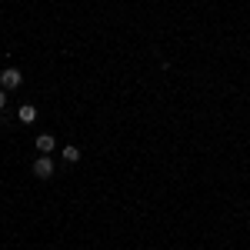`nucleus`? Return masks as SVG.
Returning <instances> with one entry per match:
<instances>
[{
  "instance_id": "39448f33",
  "label": "nucleus",
  "mask_w": 250,
  "mask_h": 250,
  "mask_svg": "<svg viewBox=\"0 0 250 250\" xmlns=\"http://www.w3.org/2000/svg\"><path fill=\"white\" fill-rule=\"evenodd\" d=\"M63 160H67V164H77V160H80V147L67 144V147H63Z\"/></svg>"
},
{
  "instance_id": "f03ea898",
  "label": "nucleus",
  "mask_w": 250,
  "mask_h": 250,
  "mask_svg": "<svg viewBox=\"0 0 250 250\" xmlns=\"http://www.w3.org/2000/svg\"><path fill=\"white\" fill-rule=\"evenodd\" d=\"M34 177H40V180H50V177H54V160L47 154H40L37 160H34Z\"/></svg>"
},
{
  "instance_id": "423d86ee",
  "label": "nucleus",
  "mask_w": 250,
  "mask_h": 250,
  "mask_svg": "<svg viewBox=\"0 0 250 250\" xmlns=\"http://www.w3.org/2000/svg\"><path fill=\"white\" fill-rule=\"evenodd\" d=\"M3 107H7V90L0 87V110H3Z\"/></svg>"
},
{
  "instance_id": "f257e3e1",
  "label": "nucleus",
  "mask_w": 250,
  "mask_h": 250,
  "mask_svg": "<svg viewBox=\"0 0 250 250\" xmlns=\"http://www.w3.org/2000/svg\"><path fill=\"white\" fill-rule=\"evenodd\" d=\"M20 83H23V74H20L17 67H7V70H0V87H3V90H17Z\"/></svg>"
},
{
  "instance_id": "7ed1b4c3",
  "label": "nucleus",
  "mask_w": 250,
  "mask_h": 250,
  "mask_svg": "<svg viewBox=\"0 0 250 250\" xmlns=\"http://www.w3.org/2000/svg\"><path fill=\"white\" fill-rule=\"evenodd\" d=\"M17 117H20V124H34V120H37V107H34V104H23L17 110Z\"/></svg>"
},
{
  "instance_id": "20e7f679",
  "label": "nucleus",
  "mask_w": 250,
  "mask_h": 250,
  "mask_svg": "<svg viewBox=\"0 0 250 250\" xmlns=\"http://www.w3.org/2000/svg\"><path fill=\"white\" fill-rule=\"evenodd\" d=\"M54 147H57V140H54V134H40V137H37V150H40V154H50Z\"/></svg>"
}]
</instances>
